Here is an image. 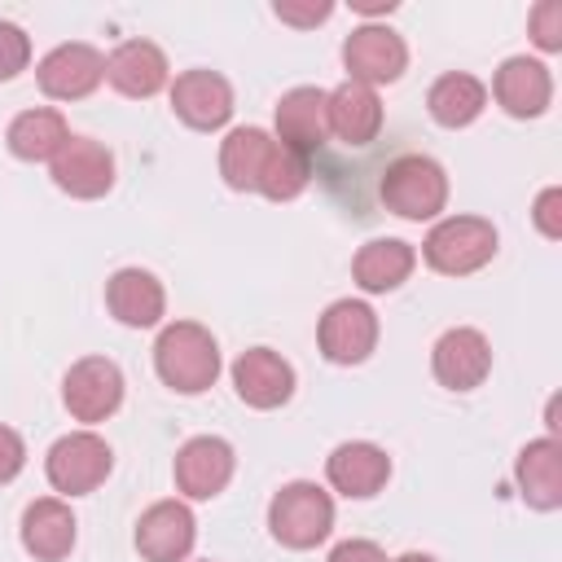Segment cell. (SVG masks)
I'll return each mask as SVG.
<instances>
[{
	"mask_svg": "<svg viewBox=\"0 0 562 562\" xmlns=\"http://www.w3.org/2000/svg\"><path fill=\"white\" fill-rule=\"evenodd\" d=\"M417 268V250L400 237H373L356 250L351 259V277L364 294H386V290H400Z\"/></svg>",
	"mask_w": 562,
	"mask_h": 562,
	"instance_id": "obj_24",
	"label": "cell"
},
{
	"mask_svg": "<svg viewBox=\"0 0 562 562\" xmlns=\"http://www.w3.org/2000/svg\"><path fill=\"white\" fill-rule=\"evenodd\" d=\"M233 465H237V457H233V443L228 439H220V435H198V439H189L180 452H176V487H180V496H189V501H211V496H220L224 487H228V479H233Z\"/></svg>",
	"mask_w": 562,
	"mask_h": 562,
	"instance_id": "obj_11",
	"label": "cell"
},
{
	"mask_svg": "<svg viewBox=\"0 0 562 562\" xmlns=\"http://www.w3.org/2000/svg\"><path fill=\"white\" fill-rule=\"evenodd\" d=\"M492 97L514 119H540L553 101V75L536 57H509L492 79Z\"/></svg>",
	"mask_w": 562,
	"mask_h": 562,
	"instance_id": "obj_18",
	"label": "cell"
},
{
	"mask_svg": "<svg viewBox=\"0 0 562 562\" xmlns=\"http://www.w3.org/2000/svg\"><path fill=\"white\" fill-rule=\"evenodd\" d=\"M351 9H360V13H391L395 0H351Z\"/></svg>",
	"mask_w": 562,
	"mask_h": 562,
	"instance_id": "obj_35",
	"label": "cell"
},
{
	"mask_svg": "<svg viewBox=\"0 0 562 562\" xmlns=\"http://www.w3.org/2000/svg\"><path fill=\"white\" fill-rule=\"evenodd\" d=\"M114 470V452L101 435L92 430H75V435H61L48 457H44V474L53 483V492L61 496H88L97 492Z\"/></svg>",
	"mask_w": 562,
	"mask_h": 562,
	"instance_id": "obj_5",
	"label": "cell"
},
{
	"mask_svg": "<svg viewBox=\"0 0 562 562\" xmlns=\"http://www.w3.org/2000/svg\"><path fill=\"white\" fill-rule=\"evenodd\" d=\"M233 391L250 408H281L294 395V369L272 347H250L233 360Z\"/></svg>",
	"mask_w": 562,
	"mask_h": 562,
	"instance_id": "obj_15",
	"label": "cell"
},
{
	"mask_svg": "<svg viewBox=\"0 0 562 562\" xmlns=\"http://www.w3.org/2000/svg\"><path fill=\"white\" fill-rule=\"evenodd\" d=\"M61 400L70 408L75 422H105L119 413L123 404V373L114 360L105 356H83L66 369V382H61Z\"/></svg>",
	"mask_w": 562,
	"mask_h": 562,
	"instance_id": "obj_8",
	"label": "cell"
},
{
	"mask_svg": "<svg viewBox=\"0 0 562 562\" xmlns=\"http://www.w3.org/2000/svg\"><path fill=\"white\" fill-rule=\"evenodd\" d=\"M31 61V40L18 22H0V83L18 79Z\"/></svg>",
	"mask_w": 562,
	"mask_h": 562,
	"instance_id": "obj_29",
	"label": "cell"
},
{
	"mask_svg": "<svg viewBox=\"0 0 562 562\" xmlns=\"http://www.w3.org/2000/svg\"><path fill=\"white\" fill-rule=\"evenodd\" d=\"M105 307L119 325L127 329H149L162 321L167 312V294H162V281L145 268H119L110 281H105Z\"/></svg>",
	"mask_w": 562,
	"mask_h": 562,
	"instance_id": "obj_19",
	"label": "cell"
},
{
	"mask_svg": "<svg viewBox=\"0 0 562 562\" xmlns=\"http://www.w3.org/2000/svg\"><path fill=\"white\" fill-rule=\"evenodd\" d=\"M329 140V119H325V88H290L277 101V145L294 154H316Z\"/></svg>",
	"mask_w": 562,
	"mask_h": 562,
	"instance_id": "obj_21",
	"label": "cell"
},
{
	"mask_svg": "<svg viewBox=\"0 0 562 562\" xmlns=\"http://www.w3.org/2000/svg\"><path fill=\"white\" fill-rule=\"evenodd\" d=\"M531 220H536V228L549 237V241H558L562 237V189L558 184H549V189H540V198H536V211H531Z\"/></svg>",
	"mask_w": 562,
	"mask_h": 562,
	"instance_id": "obj_31",
	"label": "cell"
},
{
	"mask_svg": "<svg viewBox=\"0 0 562 562\" xmlns=\"http://www.w3.org/2000/svg\"><path fill=\"white\" fill-rule=\"evenodd\" d=\"M4 140H9V154L22 158V162H53L57 149L70 140V127H66L61 110L35 105V110H22V114L9 123Z\"/></svg>",
	"mask_w": 562,
	"mask_h": 562,
	"instance_id": "obj_26",
	"label": "cell"
},
{
	"mask_svg": "<svg viewBox=\"0 0 562 562\" xmlns=\"http://www.w3.org/2000/svg\"><path fill=\"white\" fill-rule=\"evenodd\" d=\"M329 562H386V553L373 540H342V544H334Z\"/></svg>",
	"mask_w": 562,
	"mask_h": 562,
	"instance_id": "obj_34",
	"label": "cell"
},
{
	"mask_svg": "<svg viewBox=\"0 0 562 562\" xmlns=\"http://www.w3.org/2000/svg\"><path fill=\"white\" fill-rule=\"evenodd\" d=\"M378 193H382L386 211L422 224V220H439V211L448 206V176L426 154H400L395 162H386Z\"/></svg>",
	"mask_w": 562,
	"mask_h": 562,
	"instance_id": "obj_2",
	"label": "cell"
},
{
	"mask_svg": "<svg viewBox=\"0 0 562 562\" xmlns=\"http://www.w3.org/2000/svg\"><path fill=\"white\" fill-rule=\"evenodd\" d=\"M22 465H26V443H22V435H18L13 426H0V487L13 483V479L22 474Z\"/></svg>",
	"mask_w": 562,
	"mask_h": 562,
	"instance_id": "obj_32",
	"label": "cell"
},
{
	"mask_svg": "<svg viewBox=\"0 0 562 562\" xmlns=\"http://www.w3.org/2000/svg\"><path fill=\"white\" fill-rule=\"evenodd\" d=\"M492 255H496V228L483 215H448L422 241V259L443 277H470L483 263H492Z\"/></svg>",
	"mask_w": 562,
	"mask_h": 562,
	"instance_id": "obj_4",
	"label": "cell"
},
{
	"mask_svg": "<svg viewBox=\"0 0 562 562\" xmlns=\"http://www.w3.org/2000/svg\"><path fill=\"white\" fill-rule=\"evenodd\" d=\"M527 22H531L536 48H544V53H558L562 48V0H540Z\"/></svg>",
	"mask_w": 562,
	"mask_h": 562,
	"instance_id": "obj_30",
	"label": "cell"
},
{
	"mask_svg": "<svg viewBox=\"0 0 562 562\" xmlns=\"http://www.w3.org/2000/svg\"><path fill=\"white\" fill-rule=\"evenodd\" d=\"M171 110L193 132H215L233 119V88L220 70H184L171 83Z\"/></svg>",
	"mask_w": 562,
	"mask_h": 562,
	"instance_id": "obj_14",
	"label": "cell"
},
{
	"mask_svg": "<svg viewBox=\"0 0 562 562\" xmlns=\"http://www.w3.org/2000/svg\"><path fill=\"white\" fill-rule=\"evenodd\" d=\"M342 66H347L351 83H364V88L395 83L404 75V66H408V48L391 26L364 22L342 40Z\"/></svg>",
	"mask_w": 562,
	"mask_h": 562,
	"instance_id": "obj_6",
	"label": "cell"
},
{
	"mask_svg": "<svg viewBox=\"0 0 562 562\" xmlns=\"http://www.w3.org/2000/svg\"><path fill=\"white\" fill-rule=\"evenodd\" d=\"M307 158L303 154H294V149H285V145H277L272 149V158H268V167H263V176H259V189L255 193H263L268 202H290V198H299L303 189H307Z\"/></svg>",
	"mask_w": 562,
	"mask_h": 562,
	"instance_id": "obj_28",
	"label": "cell"
},
{
	"mask_svg": "<svg viewBox=\"0 0 562 562\" xmlns=\"http://www.w3.org/2000/svg\"><path fill=\"white\" fill-rule=\"evenodd\" d=\"M48 171H53V184L61 193L83 198V202L105 198L114 189V154L92 136H70L57 149V158L48 162Z\"/></svg>",
	"mask_w": 562,
	"mask_h": 562,
	"instance_id": "obj_10",
	"label": "cell"
},
{
	"mask_svg": "<svg viewBox=\"0 0 562 562\" xmlns=\"http://www.w3.org/2000/svg\"><path fill=\"white\" fill-rule=\"evenodd\" d=\"M483 105H487V88H483V79H474L465 70L439 75L426 92V110L439 127H470L483 114Z\"/></svg>",
	"mask_w": 562,
	"mask_h": 562,
	"instance_id": "obj_27",
	"label": "cell"
},
{
	"mask_svg": "<svg viewBox=\"0 0 562 562\" xmlns=\"http://www.w3.org/2000/svg\"><path fill=\"white\" fill-rule=\"evenodd\" d=\"M40 92L53 101H83L97 92V83L105 79V57L92 44H57L53 53L40 57L35 66Z\"/></svg>",
	"mask_w": 562,
	"mask_h": 562,
	"instance_id": "obj_9",
	"label": "cell"
},
{
	"mask_svg": "<svg viewBox=\"0 0 562 562\" xmlns=\"http://www.w3.org/2000/svg\"><path fill=\"white\" fill-rule=\"evenodd\" d=\"M154 369L176 395H202L220 378V342L198 321H171L154 342Z\"/></svg>",
	"mask_w": 562,
	"mask_h": 562,
	"instance_id": "obj_1",
	"label": "cell"
},
{
	"mask_svg": "<svg viewBox=\"0 0 562 562\" xmlns=\"http://www.w3.org/2000/svg\"><path fill=\"white\" fill-rule=\"evenodd\" d=\"M105 79H110L114 92H123L132 101H145V97L167 88L171 66H167V53L154 40H123L105 57Z\"/></svg>",
	"mask_w": 562,
	"mask_h": 562,
	"instance_id": "obj_17",
	"label": "cell"
},
{
	"mask_svg": "<svg viewBox=\"0 0 562 562\" xmlns=\"http://www.w3.org/2000/svg\"><path fill=\"white\" fill-rule=\"evenodd\" d=\"M514 479L531 509H544V514L558 509L562 505V443L553 435L522 443V452L514 461Z\"/></svg>",
	"mask_w": 562,
	"mask_h": 562,
	"instance_id": "obj_23",
	"label": "cell"
},
{
	"mask_svg": "<svg viewBox=\"0 0 562 562\" xmlns=\"http://www.w3.org/2000/svg\"><path fill=\"white\" fill-rule=\"evenodd\" d=\"M316 342L329 364H360L378 347V312L364 299H338L325 307Z\"/></svg>",
	"mask_w": 562,
	"mask_h": 562,
	"instance_id": "obj_7",
	"label": "cell"
},
{
	"mask_svg": "<svg viewBox=\"0 0 562 562\" xmlns=\"http://www.w3.org/2000/svg\"><path fill=\"white\" fill-rule=\"evenodd\" d=\"M198 522L184 501H154L136 518V549L145 562H184L193 553Z\"/></svg>",
	"mask_w": 562,
	"mask_h": 562,
	"instance_id": "obj_12",
	"label": "cell"
},
{
	"mask_svg": "<svg viewBox=\"0 0 562 562\" xmlns=\"http://www.w3.org/2000/svg\"><path fill=\"white\" fill-rule=\"evenodd\" d=\"M395 562H435V558H430V553H400Z\"/></svg>",
	"mask_w": 562,
	"mask_h": 562,
	"instance_id": "obj_36",
	"label": "cell"
},
{
	"mask_svg": "<svg viewBox=\"0 0 562 562\" xmlns=\"http://www.w3.org/2000/svg\"><path fill=\"white\" fill-rule=\"evenodd\" d=\"M272 13H277L281 22H290V26H316V22H325V18L334 13V4H329V0H321V4H290V0H277Z\"/></svg>",
	"mask_w": 562,
	"mask_h": 562,
	"instance_id": "obj_33",
	"label": "cell"
},
{
	"mask_svg": "<svg viewBox=\"0 0 562 562\" xmlns=\"http://www.w3.org/2000/svg\"><path fill=\"white\" fill-rule=\"evenodd\" d=\"M268 531L285 549H316L334 531V496L307 479L285 483L268 505Z\"/></svg>",
	"mask_w": 562,
	"mask_h": 562,
	"instance_id": "obj_3",
	"label": "cell"
},
{
	"mask_svg": "<svg viewBox=\"0 0 562 562\" xmlns=\"http://www.w3.org/2000/svg\"><path fill=\"white\" fill-rule=\"evenodd\" d=\"M430 369H435V382L439 386H448V391H474L492 373V342L479 329L457 325V329L439 334V342L430 351Z\"/></svg>",
	"mask_w": 562,
	"mask_h": 562,
	"instance_id": "obj_13",
	"label": "cell"
},
{
	"mask_svg": "<svg viewBox=\"0 0 562 562\" xmlns=\"http://www.w3.org/2000/svg\"><path fill=\"white\" fill-rule=\"evenodd\" d=\"M325 119L329 136H338L342 145H369L382 132V101L373 88L347 79L334 92H325Z\"/></svg>",
	"mask_w": 562,
	"mask_h": 562,
	"instance_id": "obj_22",
	"label": "cell"
},
{
	"mask_svg": "<svg viewBox=\"0 0 562 562\" xmlns=\"http://www.w3.org/2000/svg\"><path fill=\"white\" fill-rule=\"evenodd\" d=\"M75 536H79V522H75V514H70V505L61 496H40V501L26 505V514H22V549L35 562L70 558Z\"/></svg>",
	"mask_w": 562,
	"mask_h": 562,
	"instance_id": "obj_20",
	"label": "cell"
},
{
	"mask_svg": "<svg viewBox=\"0 0 562 562\" xmlns=\"http://www.w3.org/2000/svg\"><path fill=\"white\" fill-rule=\"evenodd\" d=\"M325 479H329V487L342 492L347 501H369V496H378V492L386 487V479H391V457H386L378 443H369V439H347V443H338V448L329 452Z\"/></svg>",
	"mask_w": 562,
	"mask_h": 562,
	"instance_id": "obj_16",
	"label": "cell"
},
{
	"mask_svg": "<svg viewBox=\"0 0 562 562\" xmlns=\"http://www.w3.org/2000/svg\"><path fill=\"white\" fill-rule=\"evenodd\" d=\"M272 149H277V136H268L263 127H233L220 140V176H224V184L237 189V193H255Z\"/></svg>",
	"mask_w": 562,
	"mask_h": 562,
	"instance_id": "obj_25",
	"label": "cell"
}]
</instances>
